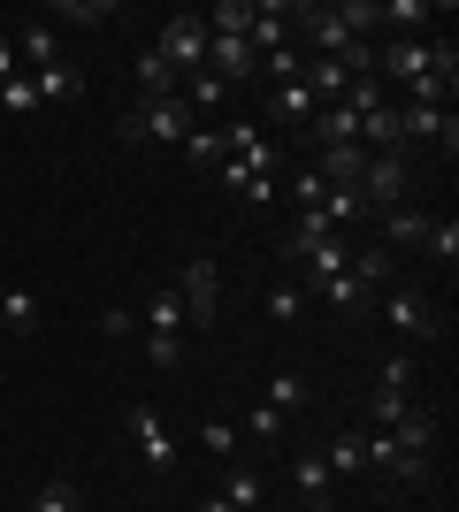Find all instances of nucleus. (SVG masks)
Instances as JSON below:
<instances>
[{
    "label": "nucleus",
    "instance_id": "f257e3e1",
    "mask_svg": "<svg viewBox=\"0 0 459 512\" xmlns=\"http://www.w3.org/2000/svg\"><path fill=\"white\" fill-rule=\"evenodd\" d=\"M459 69L452 39H375V85L383 92H414L421 77H444Z\"/></svg>",
    "mask_w": 459,
    "mask_h": 512
},
{
    "label": "nucleus",
    "instance_id": "f03ea898",
    "mask_svg": "<svg viewBox=\"0 0 459 512\" xmlns=\"http://www.w3.org/2000/svg\"><path fill=\"white\" fill-rule=\"evenodd\" d=\"M115 130H123L131 146H184V130H192V107H184V92H176V100H138Z\"/></svg>",
    "mask_w": 459,
    "mask_h": 512
},
{
    "label": "nucleus",
    "instance_id": "7ed1b4c3",
    "mask_svg": "<svg viewBox=\"0 0 459 512\" xmlns=\"http://www.w3.org/2000/svg\"><path fill=\"white\" fill-rule=\"evenodd\" d=\"M169 291L184 306V329H215V314H222V268L215 260H184V276Z\"/></svg>",
    "mask_w": 459,
    "mask_h": 512
},
{
    "label": "nucleus",
    "instance_id": "20e7f679",
    "mask_svg": "<svg viewBox=\"0 0 459 512\" xmlns=\"http://www.w3.org/2000/svg\"><path fill=\"white\" fill-rule=\"evenodd\" d=\"M383 321H391L406 344H444V306L429 299V291H406V283H398L391 299H383Z\"/></svg>",
    "mask_w": 459,
    "mask_h": 512
},
{
    "label": "nucleus",
    "instance_id": "39448f33",
    "mask_svg": "<svg viewBox=\"0 0 459 512\" xmlns=\"http://www.w3.org/2000/svg\"><path fill=\"white\" fill-rule=\"evenodd\" d=\"M406 192H414L406 153H368V169H360V207H368V214H391V207H406Z\"/></svg>",
    "mask_w": 459,
    "mask_h": 512
},
{
    "label": "nucleus",
    "instance_id": "423d86ee",
    "mask_svg": "<svg viewBox=\"0 0 459 512\" xmlns=\"http://www.w3.org/2000/svg\"><path fill=\"white\" fill-rule=\"evenodd\" d=\"M146 360L161 375L184 367V306H176V291H153V306H146Z\"/></svg>",
    "mask_w": 459,
    "mask_h": 512
},
{
    "label": "nucleus",
    "instance_id": "0eeeda50",
    "mask_svg": "<svg viewBox=\"0 0 459 512\" xmlns=\"http://www.w3.org/2000/svg\"><path fill=\"white\" fill-rule=\"evenodd\" d=\"M153 54L176 69V85H184L192 69H207V16H169L161 39H153Z\"/></svg>",
    "mask_w": 459,
    "mask_h": 512
},
{
    "label": "nucleus",
    "instance_id": "6e6552de",
    "mask_svg": "<svg viewBox=\"0 0 459 512\" xmlns=\"http://www.w3.org/2000/svg\"><path fill=\"white\" fill-rule=\"evenodd\" d=\"M406 146H459V115L452 107H398V153Z\"/></svg>",
    "mask_w": 459,
    "mask_h": 512
},
{
    "label": "nucleus",
    "instance_id": "1a4fd4ad",
    "mask_svg": "<svg viewBox=\"0 0 459 512\" xmlns=\"http://www.w3.org/2000/svg\"><path fill=\"white\" fill-rule=\"evenodd\" d=\"M207 77L245 85V77H261V54H253L245 39H215V31H207Z\"/></svg>",
    "mask_w": 459,
    "mask_h": 512
},
{
    "label": "nucleus",
    "instance_id": "9d476101",
    "mask_svg": "<svg viewBox=\"0 0 459 512\" xmlns=\"http://www.w3.org/2000/svg\"><path fill=\"white\" fill-rule=\"evenodd\" d=\"M131 436H138V459H146L153 474L176 467V444H169V428H161V413H153V406H131Z\"/></svg>",
    "mask_w": 459,
    "mask_h": 512
},
{
    "label": "nucleus",
    "instance_id": "9b49d317",
    "mask_svg": "<svg viewBox=\"0 0 459 512\" xmlns=\"http://www.w3.org/2000/svg\"><path fill=\"white\" fill-rule=\"evenodd\" d=\"M322 467H329V474H368V436H360V428H345V436H329Z\"/></svg>",
    "mask_w": 459,
    "mask_h": 512
},
{
    "label": "nucleus",
    "instance_id": "f8f14e48",
    "mask_svg": "<svg viewBox=\"0 0 459 512\" xmlns=\"http://www.w3.org/2000/svg\"><path fill=\"white\" fill-rule=\"evenodd\" d=\"M291 482H299V497H306V505H329V490H337V474H329L322 459H314V451H299V459H291Z\"/></svg>",
    "mask_w": 459,
    "mask_h": 512
},
{
    "label": "nucleus",
    "instance_id": "ddd939ff",
    "mask_svg": "<svg viewBox=\"0 0 459 512\" xmlns=\"http://www.w3.org/2000/svg\"><path fill=\"white\" fill-rule=\"evenodd\" d=\"M222 505H230V512H261V467H245V459H230V482H222Z\"/></svg>",
    "mask_w": 459,
    "mask_h": 512
},
{
    "label": "nucleus",
    "instance_id": "4468645a",
    "mask_svg": "<svg viewBox=\"0 0 459 512\" xmlns=\"http://www.w3.org/2000/svg\"><path fill=\"white\" fill-rule=\"evenodd\" d=\"M421 23H437V8H429V0H383V31L421 39Z\"/></svg>",
    "mask_w": 459,
    "mask_h": 512
},
{
    "label": "nucleus",
    "instance_id": "2eb2a0df",
    "mask_svg": "<svg viewBox=\"0 0 459 512\" xmlns=\"http://www.w3.org/2000/svg\"><path fill=\"white\" fill-rule=\"evenodd\" d=\"M314 299H329L337 314H368V306H375V291H368L360 276H329L322 291H314Z\"/></svg>",
    "mask_w": 459,
    "mask_h": 512
},
{
    "label": "nucleus",
    "instance_id": "dca6fc26",
    "mask_svg": "<svg viewBox=\"0 0 459 512\" xmlns=\"http://www.w3.org/2000/svg\"><path fill=\"white\" fill-rule=\"evenodd\" d=\"M268 115H276V123H314V92H306L299 77H291V85H276V92H268Z\"/></svg>",
    "mask_w": 459,
    "mask_h": 512
},
{
    "label": "nucleus",
    "instance_id": "f3484780",
    "mask_svg": "<svg viewBox=\"0 0 459 512\" xmlns=\"http://www.w3.org/2000/svg\"><path fill=\"white\" fill-rule=\"evenodd\" d=\"M138 100H176V69L161 62L153 46H146V54H138Z\"/></svg>",
    "mask_w": 459,
    "mask_h": 512
},
{
    "label": "nucleus",
    "instance_id": "a211bd4d",
    "mask_svg": "<svg viewBox=\"0 0 459 512\" xmlns=\"http://www.w3.org/2000/svg\"><path fill=\"white\" fill-rule=\"evenodd\" d=\"M31 92H39V107H54V100H77V92H85V77H77L69 62H54V69H39V77H31Z\"/></svg>",
    "mask_w": 459,
    "mask_h": 512
},
{
    "label": "nucleus",
    "instance_id": "6ab92c4d",
    "mask_svg": "<svg viewBox=\"0 0 459 512\" xmlns=\"http://www.w3.org/2000/svg\"><path fill=\"white\" fill-rule=\"evenodd\" d=\"M345 276H360L375 299H383V283H391V253H383V245H360V253L345 260Z\"/></svg>",
    "mask_w": 459,
    "mask_h": 512
},
{
    "label": "nucleus",
    "instance_id": "aec40b11",
    "mask_svg": "<svg viewBox=\"0 0 459 512\" xmlns=\"http://www.w3.org/2000/svg\"><path fill=\"white\" fill-rule=\"evenodd\" d=\"M23 62H31V77H39V69H54L62 62V39H54V31H46V23H31V31H23Z\"/></svg>",
    "mask_w": 459,
    "mask_h": 512
},
{
    "label": "nucleus",
    "instance_id": "412c9836",
    "mask_svg": "<svg viewBox=\"0 0 459 512\" xmlns=\"http://www.w3.org/2000/svg\"><path fill=\"white\" fill-rule=\"evenodd\" d=\"M0 321H8L16 337H39V299H31V291H0Z\"/></svg>",
    "mask_w": 459,
    "mask_h": 512
},
{
    "label": "nucleus",
    "instance_id": "4be33fe9",
    "mask_svg": "<svg viewBox=\"0 0 459 512\" xmlns=\"http://www.w3.org/2000/svg\"><path fill=\"white\" fill-rule=\"evenodd\" d=\"M184 161H192V169H222V130L192 123V130H184Z\"/></svg>",
    "mask_w": 459,
    "mask_h": 512
},
{
    "label": "nucleus",
    "instance_id": "5701e85b",
    "mask_svg": "<svg viewBox=\"0 0 459 512\" xmlns=\"http://www.w3.org/2000/svg\"><path fill=\"white\" fill-rule=\"evenodd\" d=\"M383 237H391V245H421V237H429V214L421 207H391L383 214Z\"/></svg>",
    "mask_w": 459,
    "mask_h": 512
},
{
    "label": "nucleus",
    "instance_id": "b1692460",
    "mask_svg": "<svg viewBox=\"0 0 459 512\" xmlns=\"http://www.w3.org/2000/svg\"><path fill=\"white\" fill-rule=\"evenodd\" d=\"M261 398H268L276 413H299V406H306V375H291V367H284V375H268Z\"/></svg>",
    "mask_w": 459,
    "mask_h": 512
},
{
    "label": "nucleus",
    "instance_id": "393cba45",
    "mask_svg": "<svg viewBox=\"0 0 459 512\" xmlns=\"http://www.w3.org/2000/svg\"><path fill=\"white\" fill-rule=\"evenodd\" d=\"M268 314H276V321H284V329H291V321L306 314V283H299V276H284V283H276V291H268Z\"/></svg>",
    "mask_w": 459,
    "mask_h": 512
},
{
    "label": "nucleus",
    "instance_id": "a878e982",
    "mask_svg": "<svg viewBox=\"0 0 459 512\" xmlns=\"http://www.w3.org/2000/svg\"><path fill=\"white\" fill-rule=\"evenodd\" d=\"M421 245H429V260H437V268H452V260H459V222H452V214H444V222H429V237H421Z\"/></svg>",
    "mask_w": 459,
    "mask_h": 512
},
{
    "label": "nucleus",
    "instance_id": "bb28decb",
    "mask_svg": "<svg viewBox=\"0 0 459 512\" xmlns=\"http://www.w3.org/2000/svg\"><path fill=\"white\" fill-rule=\"evenodd\" d=\"M0 107H8L16 123H23V115H39V92H31V77H23V69L8 77V85H0Z\"/></svg>",
    "mask_w": 459,
    "mask_h": 512
},
{
    "label": "nucleus",
    "instance_id": "cd10ccee",
    "mask_svg": "<svg viewBox=\"0 0 459 512\" xmlns=\"http://www.w3.org/2000/svg\"><path fill=\"white\" fill-rule=\"evenodd\" d=\"M31 512H85V505H77V482H62V474H54V482L31 497Z\"/></svg>",
    "mask_w": 459,
    "mask_h": 512
},
{
    "label": "nucleus",
    "instance_id": "c85d7f7f",
    "mask_svg": "<svg viewBox=\"0 0 459 512\" xmlns=\"http://www.w3.org/2000/svg\"><path fill=\"white\" fill-rule=\"evenodd\" d=\"M284 421H291V413H276L268 398H253V413H245V428H253L261 444H276V436H284Z\"/></svg>",
    "mask_w": 459,
    "mask_h": 512
},
{
    "label": "nucleus",
    "instance_id": "c756f323",
    "mask_svg": "<svg viewBox=\"0 0 459 512\" xmlns=\"http://www.w3.org/2000/svg\"><path fill=\"white\" fill-rule=\"evenodd\" d=\"M54 16H62V23H108V16H115V0H62Z\"/></svg>",
    "mask_w": 459,
    "mask_h": 512
},
{
    "label": "nucleus",
    "instance_id": "7c9ffc66",
    "mask_svg": "<svg viewBox=\"0 0 459 512\" xmlns=\"http://www.w3.org/2000/svg\"><path fill=\"white\" fill-rule=\"evenodd\" d=\"M375 390H398V398H406V390H414V352H391V360H383V383Z\"/></svg>",
    "mask_w": 459,
    "mask_h": 512
},
{
    "label": "nucleus",
    "instance_id": "2f4dec72",
    "mask_svg": "<svg viewBox=\"0 0 459 512\" xmlns=\"http://www.w3.org/2000/svg\"><path fill=\"white\" fill-rule=\"evenodd\" d=\"M199 444L215 451V459H238V428H230V421H207V428H199Z\"/></svg>",
    "mask_w": 459,
    "mask_h": 512
},
{
    "label": "nucleus",
    "instance_id": "473e14b6",
    "mask_svg": "<svg viewBox=\"0 0 459 512\" xmlns=\"http://www.w3.org/2000/svg\"><path fill=\"white\" fill-rule=\"evenodd\" d=\"M414 413V398H398V390H375V428H398Z\"/></svg>",
    "mask_w": 459,
    "mask_h": 512
},
{
    "label": "nucleus",
    "instance_id": "72a5a7b5",
    "mask_svg": "<svg viewBox=\"0 0 459 512\" xmlns=\"http://www.w3.org/2000/svg\"><path fill=\"white\" fill-rule=\"evenodd\" d=\"M322 192H329V184H322L314 169H299V176H291V199H299V214H314V207H322Z\"/></svg>",
    "mask_w": 459,
    "mask_h": 512
},
{
    "label": "nucleus",
    "instance_id": "f704fd0d",
    "mask_svg": "<svg viewBox=\"0 0 459 512\" xmlns=\"http://www.w3.org/2000/svg\"><path fill=\"white\" fill-rule=\"evenodd\" d=\"M131 329H138V321H131V306H108V314H100V337H108V344H123Z\"/></svg>",
    "mask_w": 459,
    "mask_h": 512
},
{
    "label": "nucleus",
    "instance_id": "c9c22d12",
    "mask_svg": "<svg viewBox=\"0 0 459 512\" xmlns=\"http://www.w3.org/2000/svg\"><path fill=\"white\" fill-rule=\"evenodd\" d=\"M8 77H16V39L0 31V85H8Z\"/></svg>",
    "mask_w": 459,
    "mask_h": 512
},
{
    "label": "nucleus",
    "instance_id": "e433bc0d",
    "mask_svg": "<svg viewBox=\"0 0 459 512\" xmlns=\"http://www.w3.org/2000/svg\"><path fill=\"white\" fill-rule=\"evenodd\" d=\"M199 512H230V505H222V497H207V505H199Z\"/></svg>",
    "mask_w": 459,
    "mask_h": 512
}]
</instances>
